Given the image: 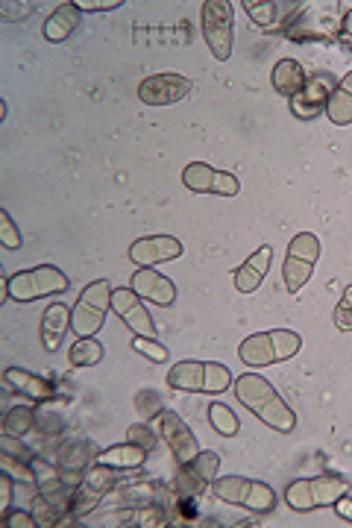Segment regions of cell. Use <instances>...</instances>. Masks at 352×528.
Listing matches in <instances>:
<instances>
[{"label": "cell", "instance_id": "f35d334b", "mask_svg": "<svg viewBox=\"0 0 352 528\" xmlns=\"http://www.w3.org/2000/svg\"><path fill=\"white\" fill-rule=\"evenodd\" d=\"M341 30H344V36H352V6L347 9V15H344V24H341Z\"/></svg>", "mask_w": 352, "mask_h": 528}, {"label": "cell", "instance_id": "8d00e7d4", "mask_svg": "<svg viewBox=\"0 0 352 528\" xmlns=\"http://www.w3.org/2000/svg\"><path fill=\"white\" fill-rule=\"evenodd\" d=\"M12 482H15V479L0 470V511H3V514H6L9 505H12Z\"/></svg>", "mask_w": 352, "mask_h": 528}, {"label": "cell", "instance_id": "ffe728a7", "mask_svg": "<svg viewBox=\"0 0 352 528\" xmlns=\"http://www.w3.org/2000/svg\"><path fill=\"white\" fill-rule=\"evenodd\" d=\"M270 262H273V247H270V244H262L253 256H247V262L238 264V270L232 273L235 291H241V294L259 291V285H262L267 270H270Z\"/></svg>", "mask_w": 352, "mask_h": 528}, {"label": "cell", "instance_id": "f1b7e54d", "mask_svg": "<svg viewBox=\"0 0 352 528\" xmlns=\"http://www.w3.org/2000/svg\"><path fill=\"white\" fill-rule=\"evenodd\" d=\"M241 6L259 27H273L279 21V3L273 0H241Z\"/></svg>", "mask_w": 352, "mask_h": 528}, {"label": "cell", "instance_id": "ba28073f", "mask_svg": "<svg viewBox=\"0 0 352 528\" xmlns=\"http://www.w3.org/2000/svg\"><path fill=\"white\" fill-rule=\"evenodd\" d=\"M320 259V238L311 232H297L288 241L285 250V262H282V282L288 294H297L300 288H306V282L314 273V264Z\"/></svg>", "mask_w": 352, "mask_h": 528}, {"label": "cell", "instance_id": "7c38bea8", "mask_svg": "<svg viewBox=\"0 0 352 528\" xmlns=\"http://www.w3.org/2000/svg\"><path fill=\"white\" fill-rule=\"evenodd\" d=\"M182 185L194 194H218V197H235L241 191L238 176L229 171H218L206 162H191L182 171Z\"/></svg>", "mask_w": 352, "mask_h": 528}, {"label": "cell", "instance_id": "83f0119b", "mask_svg": "<svg viewBox=\"0 0 352 528\" xmlns=\"http://www.w3.org/2000/svg\"><path fill=\"white\" fill-rule=\"evenodd\" d=\"M71 367H94L103 361V344L97 338H80L68 352Z\"/></svg>", "mask_w": 352, "mask_h": 528}, {"label": "cell", "instance_id": "603a6c76", "mask_svg": "<svg viewBox=\"0 0 352 528\" xmlns=\"http://www.w3.org/2000/svg\"><path fill=\"white\" fill-rule=\"evenodd\" d=\"M306 68L297 62V59H279L276 65H273V74H270V83L276 88V94H282V97H297L303 86H306Z\"/></svg>", "mask_w": 352, "mask_h": 528}, {"label": "cell", "instance_id": "836d02e7", "mask_svg": "<svg viewBox=\"0 0 352 528\" xmlns=\"http://www.w3.org/2000/svg\"><path fill=\"white\" fill-rule=\"evenodd\" d=\"M3 526L6 528H36L39 526V520H36V514H30V511H6V514H3Z\"/></svg>", "mask_w": 352, "mask_h": 528}, {"label": "cell", "instance_id": "ac0fdd59", "mask_svg": "<svg viewBox=\"0 0 352 528\" xmlns=\"http://www.w3.org/2000/svg\"><path fill=\"white\" fill-rule=\"evenodd\" d=\"M130 288L141 300H150V303H156V306L162 308L176 303V285L168 276H162L159 270H153V267H138L132 273Z\"/></svg>", "mask_w": 352, "mask_h": 528}, {"label": "cell", "instance_id": "7a4b0ae2", "mask_svg": "<svg viewBox=\"0 0 352 528\" xmlns=\"http://www.w3.org/2000/svg\"><path fill=\"white\" fill-rule=\"evenodd\" d=\"M350 493V479L338 473H323L311 479H297L285 487V505L297 514L320 511V508H335L341 496Z\"/></svg>", "mask_w": 352, "mask_h": 528}, {"label": "cell", "instance_id": "484cf974", "mask_svg": "<svg viewBox=\"0 0 352 528\" xmlns=\"http://www.w3.org/2000/svg\"><path fill=\"white\" fill-rule=\"evenodd\" d=\"M36 429V411L30 405H12L3 417V435L9 438H24L27 432Z\"/></svg>", "mask_w": 352, "mask_h": 528}, {"label": "cell", "instance_id": "d590c367", "mask_svg": "<svg viewBox=\"0 0 352 528\" xmlns=\"http://www.w3.org/2000/svg\"><path fill=\"white\" fill-rule=\"evenodd\" d=\"M18 6H24V3H18ZM36 12V3H27L24 9H15V3H3L0 6V15L6 18V21H21V18H30Z\"/></svg>", "mask_w": 352, "mask_h": 528}, {"label": "cell", "instance_id": "1f68e13d", "mask_svg": "<svg viewBox=\"0 0 352 528\" xmlns=\"http://www.w3.org/2000/svg\"><path fill=\"white\" fill-rule=\"evenodd\" d=\"M0 244L6 250H18L21 247V232H18L15 220H12V215L6 209H0Z\"/></svg>", "mask_w": 352, "mask_h": 528}, {"label": "cell", "instance_id": "e0dca14e", "mask_svg": "<svg viewBox=\"0 0 352 528\" xmlns=\"http://www.w3.org/2000/svg\"><path fill=\"white\" fill-rule=\"evenodd\" d=\"M182 256V241L174 235H147L130 244V262L138 267L174 262Z\"/></svg>", "mask_w": 352, "mask_h": 528}, {"label": "cell", "instance_id": "4fadbf2b", "mask_svg": "<svg viewBox=\"0 0 352 528\" xmlns=\"http://www.w3.org/2000/svg\"><path fill=\"white\" fill-rule=\"evenodd\" d=\"M156 432H159V438L165 440V446L174 452L176 464H188L200 452V443L194 438V432L188 429V423L176 411H171V408H165L156 417Z\"/></svg>", "mask_w": 352, "mask_h": 528}, {"label": "cell", "instance_id": "9a60e30c", "mask_svg": "<svg viewBox=\"0 0 352 528\" xmlns=\"http://www.w3.org/2000/svg\"><path fill=\"white\" fill-rule=\"evenodd\" d=\"M188 91H191L188 77L165 71V74H153V77L141 80L138 100L147 103V106H171V103H179L182 97H188Z\"/></svg>", "mask_w": 352, "mask_h": 528}, {"label": "cell", "instance_id": "2e32d148", "mask_svg": "<svg viewBox=\"0 0 352 528\" xmlns=\"http://www.w3.org/2000/svg\"><path fill=\"white\" fill-rule=\"evenodd\" d=\"M335 77L332 74H314L308 77L303 91L297 97H291V115L300 121H314L320 112H326L329 94L335 91Z\"/></svg>", "mask_w": 352, "mask_h": 528}, {"label": "cell", "instance_id": "30bf717a", "mask_svg": "<svg viewBox=\"0 0 352 528\" xmlns=\"http://www.w3.org/2000/svg\"><path fill=\"white\" fill-rule=\"evenodd\" d=\"M220 470V455L218 452H197L188 464H179L174 476V493L179 499H200L215 479Z\"/></svg>", "mask_w": 352, "mask_h": 528}, {"label": "cell", "instance_id": "8fae6325", "mask_svg": "<svg viewBox=\"0 0 352 528\" xmlns=\"http://www.w3.org/2000/svg\"><path fill=\"white\" fill-rule=\"evenodd\" d=\"M118 473H121V470L94 464L86 476H83L80 487L74 490V496H71V520H80V517H86L88 511H94L97 502H100L109 490H115V487L121 484Z\"/></svg>", "mask_w": 352, "mask_h": 528}, {"label": "cell", "instance_id": "44dd1931", "mask_svg": "<svg viewBox=\"0 0 352 528\" xmlns=\"http://www.w3.org/2000/svg\"><path fill=\"white\" fill-rule=\"evenodd\" d=\"M77 27H80V9H77V3H59L53 9V15L44 21L42 36L50 44H62L77 33Z\"/></svg>", "mask_w": 352, "mask_h": 528}, {"label": "cell", "instance_id": "52a82bcc", "mask_svg": "<svg viewBox=\"0 0 352 528\" xmlns=\"http://www.w3.org/2000/svg\"><path fill=\"white\" fill-rule=\"evenodd\" d=\"M112 291H115V288H112L106 279H97V282H91V285L83 288L77 306L71 311V329H74V335H80V338H94V335L103 329L106 314H109V308H112Z\"/></svg>", "mask_w": 352, "mask_h": 528}, {"label": "cell", "instance_id": "cb8c5ba5", "mask_svg": "<svg viewBox=\"0 0 352 528\" xmlns=\"http://www.w3.org/2000/svg\"><path fill=\"white\" fill-rule=\"evenodd\" d=\"M147 455H150L147 449H141V446L127 440V443H118V446H109V449L97 452L94 464L112 467V470H138L147 461Z\"/></svg>", "mask_w": 352, "mask_h": 528}, {"label": "cell", "instance_id": "d4e9b609", "mask_svg": "<svg viewBox=\"0 0 352 528\" xmlns=\"http://www.w3.org/2000/svg\"><path fill=\"white\" fill-rule=\"evenodd\" d=\"M326 115H329V121H332L335 127H347V124H352V71L347 77H341L335 91L329 94Z\"/></svg>", "mask_w": 352, "mask_h": 528}, {"label": "cell", "instance_id": "d6986e66", "mask_svg": "<svg viewBox=\"0 0 352 528\" xmlns=\"http://www.w3.org/2000/svg\"><path fill=\"white\" fill-rule=\"evenodd\" d=\"M3 388L9 394L24 396L27 402H47L53 396V385L47 379L30 373V370H21V367H6L3 370Z\"/></svg>", "mask_w": 352, "mask_h": 528}, {"label": "cell", "instance_id": "74e56055", "mask_svg": "<svg viewBox=\"0 0 352 528\" xmlns=\"http://www.w3.org/2000/svg\"><path fill=\"white\" fill-rule=\"evenodd\" d=\"M335 514L344 520V523H352V496L347 493V496H341L338 502H335Z\"/></svg>", "mask_w": 352, "mask_h": 528}, {"label": "cell", "instance_id": "e575fe53", "mask_svg": "<svg viewBox=\"0 0 352 528\" xmlns=\"http://www.w3.org/2000/svg\"><path fill=\"white\" fill-rule=\"evenodd\" d=\"M80 12H112L124 6V0H74Z\"/></svg>", "mask_w": 352, "mask_h": 528}, {"label": "cell", "instance_id": "4dcf8cb0", "mask_svg": "<svg viewBox=\"0 0 352 528\" xmlns=\"http://www.w3.org/2000/svg\"><path fill=\"white\" fill-rule=\"evenodd\" d=\"M335 329L338 332H352V285L344 291V297L338 300V306L332 311Z\"/></svg>", "mask_w": 352, "mask_h": 528}, {"label": "cell", "instance_id": "5b68a950", "mask_svg": "<svg viewBox=\"0 0 352 528\" xmlns=\"http://www.w3.org/2000/svg\"><path fill=\"white\" fill-rule=\"evenodd\" d=\"M168 385L182 394H223L232 388V373L218 361H176Z\"/></svg>", "mask_w": 352, "mask_h": 528}, {"label": "cell", "instance_id": "6da1fadb", "mask_svg": "<svg viewBox=\"0 0 352 528\" xmlns=\"http://www.w3.org/2000/svg\"><path fill=\"white\" fill-rule=\"evenodd\" d=\"M235 399L279 435H291L297 429V414L291 411V405L259 373H244L235 379Z\"/></svg>", "mask_w": 352, "mask_h": 528}, {"label": "cell", "instance_id": "7402d4cb", "mask_svg": "<svg viewBox=\"0 0 352 528\" xmlns=\"http://www.w3.org/2000/svg\"><path fill=\"white\" fill-rule=\"evenodd\" d=\"M71 311L74 308L62 306V303H53L47 306L42 317V344L47 352H56L65 341V332L71 329Z\"/></svg>", "mask_w": 352, "mask_h": 528}, {"label": "cell", "instance_id": "9c48e42d", "mask_svg": "<svg viewBox=\"0 0 352 528\" xmlns=\"http://www.w3.org/2000/svg\"><path fill=\"white\" fill-rule=\"evenodd\" d=\"M203 39L212 56L226 62L235 44V9L229 0H206L203 3Z\"/></svg>", "mask_w": 352, "mask_h": 528}, {"label": "cell", "instance_id": "4316f807", "mask_svg": "<svg viewBox=\"0 0 352 528\" xmlns=\"http://www.w3.org/2000/svg\"><path fill=\"white\" fill-rule=\"evenodd\" d=\"M206 417H209L212 429L218 432L220 438H235L241 432V420L235 417V411L226 402H212L209 411H206Z\"/></svg>", "mask_w": 352, "mask_h": 528}, {"label": "cell", "instance_id": "f546056e", "mask_svg": "<svg viewBox=\"0 0 352 528\" xmlns=\"http://www.w3.org/2000/svg\"><path fill=\"white\" fill-rule=\"evenodd\" d=\"M132 350L141 352L144 358H150V361H156V364H165V361L171 358L168 347H162L156 338H132Z\"/></svg>", "mask_w": 352, "mask_h": 528}, {"label": "cell", "instance_id": "8992f818", "mask_svg": "<svg viewBox=\"0 0 352 528\" xmlns=\"http://www.w3.org/2000/svg\"><path fill=\"white\" fill-rule=\"evenodd\" d=\"M215 499L253 511V514H270L276 511V490L270 484L256 482V479H244V476H218L212 484Z\"/></svg>", "mask_w": 352, "mask_h": 528}, {"label": "cell", "instance_id": "5bb4252c", "mask_svg": "<svg viewBox=\"0 0 352 528\" xmlns=\"http://www.w3.org/2000/svg\"><path fill=\"white\" fill-rule=\"evenodd\" d=\"M112 311L124 320V326L130 329L135 338H156V323L147 306L141 303V297L132 288H115L112 291Z\"/></svg>", "mask_w": 352, "mask_h": 528}, {"label": "cell", "instance_id": "3957f363", "mask_svg": "<svg viewBox=\"0 0 352 528\" xmlns=\"http://www.w3.org/2000/svg\"><path fill=\"white\" fill-rule=\"evenodd\" d=\"M71 288V279L53 267V264H39L33 270H21L6 279V291L0 294V303H36L50 294H62Z\"/></svg>", "mask_w": 352, "mask_h": 528}, {"label": "cell", "instance_id": "d6a6232c", "mask_svg": "<svg viewBox=\"0 0 352 528\" xmlns=\"http://www.w3.org/2000/svg\"><path fill=\"white\" fill-rule=\"evenodd\" d=\"M127 440H130V443H135V446H141V449H147V452H153V449H156V443H159V435H156L150 426L138 423V426H130V432H127Z\"/></svg>", "mask_w": 352, "mask_h": 528}, {"label": "cell", "instance_id": "277c9868", "mask_svg": "<svg viewBox=\"0 0 352 528\" xmlns=\"http://www.w3.org/2000/svg\"><path fill=\"white\" fill-rule=\"evenodd\" d=\"M300 347H303V338L294 329H267V332L247 335L238 347V358L247 367L259 370V367H270V364L294 358Z\"/></svg>", "mask_w": 352, "mask_h": 528}]
</instances>
